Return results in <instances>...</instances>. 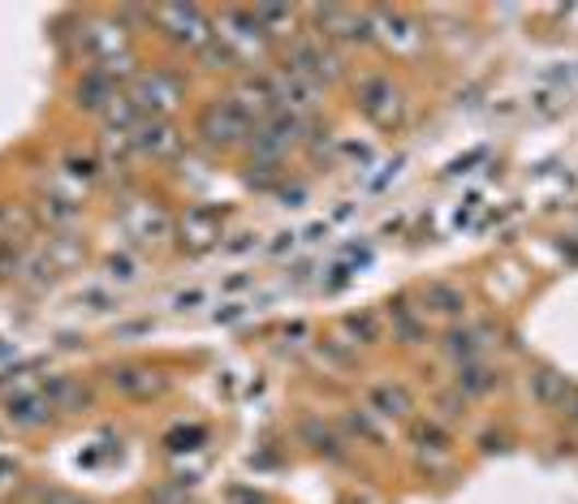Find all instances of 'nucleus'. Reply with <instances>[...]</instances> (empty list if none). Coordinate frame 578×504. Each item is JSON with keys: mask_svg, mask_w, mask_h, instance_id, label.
<instances>
[{"mask_svg": "<svg viewBox=\"0 0 578 504\" xmlns=\"http://www.w3.org/2000/svg\"><path fill=\"white\" fill-rule=\"evenodd\" d=\"M251 130H255V121L242 113V104L233 95L212 99L199 113V139L212 146V151H233V146L251 143Z\"/></svg>", "mask_w": 578, "mask_h": 504, "instance_id": "nucleus-1", "label": "nucleus"}, {"mask_svg": "<svg viewBox=\"0 0 578 504\" xmlns=\"http://www.w3.org/2000/svg\"><path fill=\"white\" fill-rule=\"evenodd\" d=\"M151 17H155V26L164 31V39H169V44H177V48L199 52V48L212 39L208 13H204V9H195V4H160Z\"/></svg>", "mask_w": 578, "mask_h": 504, "instance_id": "nucleus-2", "label": "nucleus"}, {"mask_svg": "<svg viewBox=\"0 0 578 504\" xmlns=\"http://www.w3.org/2000/svg\"><path fill=\"white\" fill-rule=\"evenodd\" d=\"M286 66L293 73H302V78H311V82H320V86L342 78V57H337L333 44L320 39V35H298V39L289 44Z\"/></svg>", "mask_w": 578, "mask_h": 504, "instance_id": "nucleus-3", "label": "nucleus"}, {"mask_svg": "<svg viewBox=\"0 0 578 504\" xmlns=\"http://www.w3.org/2000/svg\"><path fill=\"white\" fill-rule=\"evenodd\" d=\"M298 139H302V117H289V113H277L251 130V146L259 164H281Z\"/></svg>", "mask_w": 578, "mask_h": 504, "instance_id": "nucleus-4", "label": "nucleus"}, {"mask_svg": "<svg viewBox=\"0 0 578 504\" xmlns=\"http://www.w3.org/2000/svg\"><path fill=\"white\" fill-rule=\"evenodd\" d=\"M126 95L135 99V108H139L143 117H164V113H173V104L182 99V78H173V73H164V70L139 73L135 86H130Z\"/></svg>", "mask_w": 578, "mask_h": 504, "instance_id": "nucleus-5", "label": "nucleus"}, {"mask_svg": "<svg viewBox=\"0 0 578 504\" xmlns=\"http://www.w3.org/2000/svg\"><path fill=\"white\" fill-rule=\"evenodd\" d=\"M315 17V35L320 39H346V44H367L371 39V13H355V9H342V4H324V9H311Z\"/></svg>", "mask_w": 578, "mask_h": 504, "instance_id": "nucleus-6", "label": "nucleus"}, {"mask_svg": "<svg viewBox=\"0 0 578 504\" xmlns=\"http://www.w3.org/2000/svg\"><path fill=\"white\" fill-rule=\"evenodd\" d=\"M273 86H277V104H281V113H289V117L315 113V108H320V99H324V86H320V82H311V78L293 73L289 66H281V70L273 73Z\"/></svg>", "mask_w": 578, "mask_h": 504, "instance_id": "nucleus-7", "label": "nucleus"}, {"mask_svg": "<svg viewBox=\"0 0 578 504\" xmlns=\"http://www.w3.org/2000/svg\"><path fill=\"white\" fill-rule=\"evenodd\" d=\"M108 384H113V392L126 397V401H151V397H160V392L169 388V375L155 371V366L130 362V366H113V371H108Z\"/></svg>", "mask_w": 578, "mask_h": 504, "instance_id": "nucleus-8", "label": "nucleus"}, {"mask_svg": "<svg viewBox=\"0 0 578 504\" xmlns=\"http://www.w3.org/2000/svg\"><path fill=\"white\" fill-rule=\"evenodd\" d=\"M362 117H371L375 126H397L402 121V91L393 86V78H367L359 86Z\"/></svg>", "mask_w": 578, "mask_h": 504, "instance_id": "nucleus-9", "label": "nucleus"}, {"mask_svg": "<svg viewBox=\"0 0 578 504\" xmlns=\"http://www.w3.org/2000/svg\"><path fill=\"white\" fill-rule=\"evenodd\" d=\"M217 39H224L238 57H251V52H264V26H259V17H255V9H229L224 17H220V31H212Z\"/></svg>", "mask_w": 578, "mask_h": 504, "instance_id": "nucleus-10", "label": "nucleus"}, {"mask_svg": "<svg viewBox=\"0 0 578 504\" xmlns=\"http://www.w3.org/2000/svg\"><path fill=\"white\" fill-rule=\"evenodd\" d=\"M233 99L242 104V113H246V117H251L255 126L281 113V104H277V86H273V73H259V78H242V82H238V91H233Z\"/></svg>", "mask_w": 578, "mask_h": 504, "instance_id": "nucleus-11", "label": "nucleus"}, {"mask_svg": "<svg viewBox=\"0 0 578 504\" xmlns=\"http://www.w3.org/2000/svg\"><path fill=\"white\" fill-rule=\"evenodd\" d=\"M570 379L562 375V371H553V366H535L531 375H527V397L540 406V410H562L566 406V397H570Z\"/></svg>", "mask_w": 578, "mask_h": 504, "instance_id": "nucleus-12", "label": "nucleus"}, {"mask_svg": "<svg viewBox=\"0 0 578 504\" xmlns=\"http://www.w3.org/2000/svg\"><path fill=\"white\" fill-rule=\"evenodd\" d=\"M220 220H224V208H190L186 220H182V246H186V250H208V246H217Z\"/></svg>", "mask_w": 578, "mask_h": 504, "instance_id": "nucleus-13", "label": "nucleus"}, {"mask_svg": "<svg viewBox=\"0 0 578 504\" xmlns=\"http://www.w3.org/2000/svg\"><path fill=\"white\" fill-rule=\"evenodd\" d=\"M122 228H126V237H135L139 246H155V242H164L169 237V216L160 212V208H151V203H135L126 216H122Z\"/></svg>", "mask_w": 578, "mask_h": 504, "instance_id": "nucleus-14", "label": "nucleus"}, {"mask_svg": "<svg viewBox=\"0 0 578 504\" xmlns=\"http://www.w3.org/2000/svg\"><path fill=\"white\" fill-rule=\"evenodd\" d=\"M367 410L375 414V419H389V423H402V419H411V410H415V401H411V392L402 388V384H371L367 388Z\"/></svg>", "mask_w": 578, "mask_h": 504, "instance_id": "nucleus-15", "label": "nucleus"}, {"mask_svg": "<svg viewBox=\"0 0 578 504\" xmlns=\"http://www.w3.org/2000/svg\"><path fill=\"white\" fill-rule=\"evenodd\" d=\"M4 419H9L13 427H22V432H35V427H44V423L53 419V406H48L44 392H13V397L4 401Z\"/></svg>", "mask_w": 578, "mask_h": 504, "instance_id": "nucleus-16", "label": "nucleus"}, {"mask_svg": "<svg viewBox=\"0 0 578 504\" xmlns=\"http://www.w3.org/2000/svg\"><path fill=\"white\" fill-rule=\"evenodd\" d=\"M135 146H139L143 155L169 160V155L182 146V139H177V130L169 126V117H143L139 130H135Z\"/></svg>", "mask_w": 578, "mask_h": 504, "instance_id": "nucleus-17", "label": "nucleus"}, {"mask_svg": "<svg viewBox=\"0 0 578 504\" xmlns=\"http://www.w3.org/2000/svg\"><path fill=\"white\" fill-rule=\"evenodd\" d=\"M117 99V86H113V78L100 70H86L78 78V86H73V104L78 108H86V113H100L104 117V108Z\"/></svg>", "mask_w": 578, "mask_h": 504, "instance_id": "nucleus-18", "label": "nucleus"}, {"mask_svg": "<svg viewBox=\"0 0 578 504\" xmlns=\"http://www.w3.org/2000/svg\"><path fill=\"white\" fill-rule=\"evenodd\" d=\"M453 388L471 401V397H488V392H497L501 388V371H493L488 362H462L458 366V379H453Z\"/></svg>", "mask_w": 578, "mask_h": 504, "instance_id": "nucleus-19", "label": "nucleus"}, {"mask_svg": "<svg viewBox=\"0 0 578 504\" xmlns=\"http://www.w3.org/2000/svg\"><path fill=\"white\" fill-rule=\"evenodd\" d=\"M488 337H493L488 328H453V332L444 337V354L458 362V366H462V362H479L484 359V350L493 345Z\"/></svg>", "mask_w": 578, "mask_h": 504, "instance_id": "nucleus-20", "label": "nucleus"}, {"mask_svg": "<svg viewBox=\"0 0 578 504\" xmlns=\"http://www.w3.org/2000/svg\"><path fill=\"white\" fill-rule=\"evenodd\" d=\"M424 315H436V319H458L466 315V293L449 281H432L424 289Z\"/></svg>", "mask_w": 578, "mask_h": 504, "instance_id": "nucleus-21", "label": "nucleus"}, {"mask_svg": "<svg viewBox=\"0 0 578 504\" xmlns=\"http://www.w3.org/2000/svg\"><path fill=\"white\" fill-rule=\"evenodd\" d=\"M44 397H48V406L61 410V414H78V410L91 406V388L78 384V379H70V375H57V379L44 388Z\"/></svg>", "mask_w": 578, "mask_h": 504, "instance_id": "nucleus-22", "label": "nucleus"}, {"mask_svg": "<svg viewBox=\"0 0 578 504\" xmlns=\"http://www.w3.org/2000/svg\"><path fill=\"white\" fill-rule=\"evenodd\" d=\"M393 310V341H402V345H424V315L415 310V306H406V302H389Z\"/></svg>", "mask_w": 578, "mask_h": 504, "instance_id": "nucleus-23", "label": "nucleus"}, {"mask_svg": "<svg viewBox=\"0 0 578 504\" xmlns=\"http://www.w3.org/2000/svg\"><path fill=\"white\" fill-rule=\"evenodd\" d=\"M342 328H346L350 345H380V341H384V324H380L375 310H350V315L342 319Z\"/></svg>", "mask_w": 578, "mask_h": 504, "instance_id": "nucleus-24", "label": "nucleus"}, {"mask_svg": "<svg viewBox=\"0 0 578 504\" xmlns=\"http://www.w3.org/2000/svg\"><path fill=\"white\" fill-rule=\"evenodd\" d=\"M302 439L311 444V453H324V457H342V439L328 432V427H320L315 419H307V423H302Z\"/></svg>", "mask_w": 578, "mask_h": 504, "instance_id": "nucleus-25", "label": "nucleus"}, {"mask_svg": "<svg viewBox=\"0 0 578 504\" xmlns=\"http://www.w3.org/2000/svg\"><path fill=\"white\" fill-rule=\"evenodd\" d=\"M255 17H259L264 35H286L289 26H293V9L289 4H259Z\"/></svg>", "mask_w": 578, "mask_h": 504, "instance_id": "nucleus-26", "label": "nucleus"}, {"mask_svg": "<svg viewBox=\"0 0 578 504\" xmlns=\"http://www.w3.org/2000/svg\"><path fill=\"white\" fill-rule=\"evenodd\" d=\"M104 277L117 281V285H135V281H139V259L126 255V250H122V255H108V259H104Z\"/></svg>", "mask_w": 578, "mask_h": 504, "instance_id": "nucleus-27", "label": "nucleus"}, {"mask_svg": "<svg viewBox=\"0 0 578 504\" xmlns=\"http://www.w3.org/2000/svg\"><path fill=\"white\" fill-rule=\"evenodd\" d=\"M199 57L208 61V70H233V66L242 61V57H238V52H233V48H229L224 39H217V35H212V39H208V44L199 48Z\"/></svg>", "mask_w": 578, "mask_h": 504, "instance_id": "nucleus-28", "label": "nucleus"}, {"mask_svg": "<svg viewBox=\"0 0 578 504\" xmlns=\"http://www.w3.org/2000/svg\"><path fill=\"white\" fill-rule=\"evenodd\" d=\"M44 216H53L57 224H70V220L82 216V208L73 203V199H61V195H48L44 199Z\"/></svg>", "mask_w": 578, "mask_h": 504, "instance_id": "nucleus-29", "label": "nucleus"}, {"mask_svg": "<svg viewBox=\"0 0 578 504\" xmlns=\"http://www.w3.org/2000/svg\"><path fill=\"white\" fill-rule=\"evenodd\" d=\"M13 277H22V255L13 237H0V281H13Z\"/></svg>", "mask_w": 578, "mask_h": 504, "instance_id": "nucleus-30", "label": "nucleus"}, {"mask_svg": "<svg viewBox=\"0 0 578 504\" xmlns=\"http://www.w3.org/2000/svg\"><path fill=\"white\" fill-rule=\"evenodd\" d=\"M204 302H208V289H182V293L173 297V310H182V315H186V310H199Z\"/></svg>", "mask_w": 578, "mask_h": 504, "instance_id": "nucleus-31", "label": "nucleus"}, {"mask_svg": "<svg viewBox=\"0 0 578 504\" xmlns=\"http://www.w3.org/2000/svg\"><path fill=\"white\" fill-rule=\"evenodd\" d=\"M246 315H251V306H246V302H224V306L212 310V319H217V324H238V319H246Z\"/></svg>", "mask_w": 578, "mask_h": 504, "instance_id": "nucleus-32", "label": "nucleus"}, {"mask_svg": "<svg viewBox=\"0 0 578 504\" xmlns=\"http://www.w3.org/2000/svg\"><path fill=\"white\" fill-rule=\"evenodd\" d=\"M436 406H440V414H444V419H458V414H466V397H462L458 388H453V392H444Z\"/></svg>", "mask_w": 578, "mask_h": 504, "instance_id": "nucleus-33", "label": "nucleus"}, {"mask_svg": "<svg viewBox=\"0 0 578 504\" xmlns=\"http://www.w3.org/2000/svg\"><path fill=\"white\" fill-rule=\"evenodd\" d=\"M66 164H70V177H78V181H95V160H91V155H70Z\"/></svg>", "mask_w": 578, "mask_h": 504, "instance_id": "nucleus-34", "label": "nucleus"}, {"mask_svg": "<svg viewBox=\"0 0 578 504\" xmlns=\"http://www.w3.org/2000/svg\"><path fill=\"white\" fill-rule=\"evenodd\" d=\"M320 354H328V359L342 362V366H350V362H355L350 350H342V341H324V345H320Z\"/></svg>", "mask_w": 578, "mask_h": 504, "instance_id": "nucleus-35", "label": "nucleus"}, {"mask_svg": "<svg viewBox=\"0 0 578 504\" xmlns=\"http://www.w3.org/2000/svg\"><path fill=\"white\" fill-rule=\"evenodd\" d=\"M251 246H255V233H238V242H229L224 250H229V255H242V250H251Z\"/></svg>", "mask_w": 578, "mask_h": 504, "instance_id": "nucleus-36", "label": "nucleus"}, {"mask_svg": "<svg viewBox=\"0 0 578 504\" xmlns=\"http://www.w3.org/2000/svg\"><path fill=\"white\" fill-rule=\"evenodd\" d=\"M562 414H566V419H570V423H575V427H578V388H570V397H566V406H562Z\"/></svg>", "mask_w": 578, "mask_h": 504, "instance_id": "nucleus-37", "label": "nucleus"}, {"mask_svg": "<svg viewBox=\"0 0 578 504\" xmlns=\"http://www.w3.org/2000/svg\"><path fill=\"white\" fill-rule=\"evenodd\" d=\"M13 474H18V461H13V457H0V483L13 479Z\"/></svg>", "mask_w": 578, "mask_h": 504, "instance_id": "nucleus-38", "label": "nucleus"}]
</instances>
